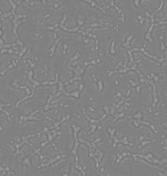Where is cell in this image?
Segmentation results:
<instances>
[{"instance_id": "1", "label": "cell", "mask_w": 167, "mask_h": 176, "mask_svg": "<svg viewBox=\"0 0 167 176\" xmlns=\"http://www.w3.org/2000/svg\"><path fill=\"white\" fill-rule=\"evenodd\" d=\"M133 155V156H138L139 157L142 158L143 159L146 160L148 162H152V163H154V164H160V165H164V164H164V163H166V162H164V161L160 160H158V159H156L150 153H148V154L146 155H138V154H136V155Z\"/></svg>"}, {"instance_id": "2", "label": "cell", "mask_w": 167, "mask_h": 176, "mask_svg": "<svg viewBox=\"0 0 167 176\" xmlns=\"http://www.w3.org/2000/svg\"><path fill=\"white\" fill-rule=\"evenodd\" d=\"M38 112H39V110L35 111L31 113V114L28 116H20V122H24V121H32V120H38V121H39L40 119H39L37 117H34V116L36 114V113H38Z\"/></svg>"}, {"instance_id": "3", "label": "cell", "mask_w": 167, "mask_h": 176, "mask_svg": "<svg viewBox=\"0 0 167 176\" xmlns=\"http://www.w3.org/2000/svg\"><path fill=\"white\" fill-rule=\"evenodd\" d=\"M66 155H57L56 157L54 158H50V160L49 161V162L48 164H42L40 167L45 166H47V165H49L50 164H53L54 162H57L58 160H60L62 157H63L64 156H65Z\"/></svg>"}, {"instance_id": "4", "label": "cell", "mask_w": 167, "mask_h": 176, "mask_svg": "<svg viewBox=\"0 0 167 176\" xmlns=\"http://www.w3.org/2000/svg\"><path fill=\"white\" fill-rule=\"evenodd\" d=\"M69 117V115H68V116H67V117H66L65 118H64V119H62V121H61L60 122H54V121L53 120H52L51 118H49V117H47V118H48V119H49L50 121H52L54 122V126H53V127H51V128H50L49 129H51L54 128L56 129V130H58V129H59V125H60V124L61 123H62L63 121H65L66 119H67V118H68Z\"/></svg>"}, {"instance_id": "5", "label": "cell", "mask_w": 167, "mask_h": 176, "mask_svg": "<svg viewBox=\"0 0 167 176\" xmlns=\"http://www.w3.org/2000/svg\"><path fill=\"white\" fill-rule=\"evenodd\" d=\"M53 97H54L52 96L51 95H49V99H48V103H47L46 105H45L43 107V110L44 111H48L51 107H52L49 106V102H50V101L53 99Z\"/></svg>"}, {"instance_id": "6", "label": "cell", "mask_w": 167, "mask_h": 176, "mask_svg": "<svg viewBox=\"0 0 167 176\" xmlns=\"http://www.w3.org/2000/svg\"><path fill=\"white\" fill-rule=\"evenodd\" d=\"M30 158L29 157L25 158L24 159V160L23 161L22 164L24 165V168L25 167V165H29V166H31L30 162Z\"/></svg>"}, {"instance_id": "7", "label": "cell", "mask_w": 167, "mask_h": 176, "mask_svg": "<svg viewBox=\"0 0 167 176\" xmlns=\"http://www.w3.org/2000/svg\"><path fill=\"white\" fill-rule=\"evenodd\" d=\"M16 65L15 63L13 64H11V65H10L9 67H8V68H6L5 69L3 70V71H0V75H4L5 74V73H6V71H8V70H10V68H12L13 67H14Z\"/></svg>"}, {"instance_id": "8", "label": "cell", "mask_w": 167, "mask_h": 176, "mask_svg": "<svg viewBox=\"0 0 167 176\" xmlns=\"http://www.w3.org/2000/svg\"><path fill=\"white\" fill-rule=\"evenodd\" d=\"M73 128L74 133V136H75V138L77 140L76 138V134H78V132L79 131V130H80V127H76V126H75V125H73Z\"/></svg>"}]
</instances>
